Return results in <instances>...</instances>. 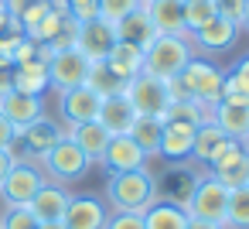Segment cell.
<instances>
[{"mask_svg":"<svg viewBox=\"0 0 249 229\" xmlns=\"http://www.w3.org/2000/svg\"><path fill=\"white\" fill-rule=\"evenodd\" d=\"M103 202L109 212H137L143 215L154 202H157V188H154V171L137 168V171H116L106 178V191Z\"/></svg>","mask_w":249,"mask_h":229,"instance_id":"6da1fadb","label":"cell"},{"mask_svg":"<svg viewBox=\"0 0 249 229\" xmlns=\"http://www.w3.org/2000/svg\"><path fill=\"white\" fill-rule=\"evenodd\" d=\"M191 58H195V45L188 35H157L154 45L143 52V72L171 82L184 72Z\"/></svg>","mask_w":249,"mask_h":229,"instance_id":"7a4b0ae2","label":"cell"},{"mask_svg":"<svg viewBox=\"0 0 249 229\" xmlns=\"http://www.w3.org/2000/svg\"><path fill=\"white\" fill-rule=\"evenodd\" d=\"M38 164H41V171H45V178H48V181L65 185V188H69L72 181H82V178H86V171L92 168V161L82 154V147H79L69 134H65V137H62V140H58V144H55V147L38 161Z\"/></svg>","mask_w":249,"mask_h":229,"instance_id":"3957f363","label":"cell"},{"mask_svg":"<svg viewBox=\"0 0 249 229\" xmlns=\"http://www.w3.org/2000/svg\"><path fill=\"white\" fill-rule=\"evenodd\" d=\"M184 212H188V219H201V222L225 226V215H229V188L205 171L195 181V188H191V195L184 202Z\"/></svg>","mask_w":249,"mask_h":229,"instance_id":"277c9868","label":"cell"},{"mask_svg":"<svg viewBox=\"0 0 249 229\" xmlns=\"http://www.w3.org/2000/svg\"><path fill=\"white\" fill-rule=\"evenodd\" d=\"M181 79V86L191 93V99L195 103H201L205 110H212L218 99H222V82H225V72L218 69V65H212L208 58H191L188 65H184V72L178 76Z\"/></svg>","mask_w":249,"mask_h":229,"instance_id":"5b68a950","label":"cell"},{"mask_svg":"<svg viewBox=\"0 0 249 229\" xmlns=\"http://www.w3.org/2000/svg\"><path fill=\"white\" fill-rule=\"evenodd\" d=\"M205 174V168L191 164V161H167L164 171H154V188H157V202H171V205H181L188 202L195 181Z\"/></svg>","mask_w":249,"mask_h":229,"instance_id":"8992f818","label":"cell"},{"mask_svg":"<svg viewBox=\"0 0 249 229\" xmlns=\"http://www.w3.org/2000/svg\"><path fill=\"white\" fill-rule=\"evenodd\" d=\"M123 96L130 99V106L137 110V116H154V120H164V110L171 106V93H167V82L157 79V76H147L140 72L137 79L126 82Z\"/></svg>","mask_w":249,"mask_h":229,"instance_id":"52a82bcc","label":"cell"},{"mask_svg":"<svg viewBox=\"0 0 249 229\" xmlns=\"http://www.w3.org/2000/svg\"><path fill=\"white\" fill-rule=\"evenodd\" d=\"M45 181H48V178H45L41 164L18 157L14 168H11V174L0 181V202H4V209H7V205H28V202L35 198V191H38Z\"/></svg>","mask_w":249,"mask_h":229,"instance_id":"ba28073f","label":"cell"},{"mask_svg":"<svg viewBox=\"0 0 249 229\" xmlns=\"http://www.w3.org/2000/svg\"><path fill=\"white\" fill-rule=\"evenodd\" d=\"M48 65V86L65 93V89H75V86H86V72H89V58L79 52V48H62V52H52L45 58Z\"/></svg>","mask_w":249,"mask_h":229,"instance_id":"9c48e42d","label":"cell"},{"mask_svg":"<svg viewBox=\"0 0 249 229\" xmlns=\"http://www.w3.org/2000/svg\"><path fill=\"white\" fill-rule=\"evenodd\" d=\"M208 174H212L215 181H222L229 191L249 185V151H246L239 140H229V147L208 164Z\"/></svg>","mask_w":249,"mask_h":229,"instance_id":"30bf717a","label":"cell"},{"mask_svg":"<svg viewBox=\"0 0 249 229\" xmlns=\"http://www.w3.org/2000/svg\"><path fill=\"white\" fill-rule=\"evenodd\" d=\"M113 45H116V24H109V21H103V18L82 21L79 31H75V48H79L89 62H103Z\"/></svg>","mask_w":249,"mask_h":229,"instance_id":"8fae6325","label":"cell"},{"mask_svg":"<svg viewBox=\"0 0 249 229\" xmlns=\"http://www.w3.org/2000/svg\"><path fill=\"white\" fill-rule=\"evenodd\" d=\"M191 38V45L198 48V52H208V55H215V52H229L235 41H239V24L232 21V18H222V14H215L208 24H201L195 35H188Z\"/></svg>","mask_w":249,"mask_h":229,"instance_id":"7c38bea8","label":"cell"},{"mask_svg":"<svg viewBox=\"0 0 249 229\" xmlns=\"http://www.w3.org/2000/svg\"><path fill=\"white\" fill-rule=\"evenodd\" d=\"M99 106H103V96L92 93L89 86H75V89H65L58 93V110L65 116L69 127H79V123H89L99 116Z\"/></svg>","mask_w":249,"mask_h":229,"instance_id":"4fadbf2b","label":"cell"},{"mask_svg":"<svg viewBox=\"0 0 249 229\" xmlns=\"http://www.w3.org/2000/svg\"><path fill=\"white\" fill-rule=\"evenodd\" d=\"M62 137H65V127H62V123H55V120H48V116H38L31 127H24V130L18 134L14 144H24V154H28L24 161H35V157L41 161Z\"/></svg>","mask_w":249,"mask_h":229,"instance_id":"5bb4252c","label":"cell"},{"mask_svg":"<svg viewBox=\"0 0 249 229\" xmlns=\"http://www.w3.org/2000/svg\"><path fill=\"white\" fill-rule=\"evenodd\" d=\"M99 164H103L109 174H116V171H137V168H147L150 161H147V154L133 144L130 134H116V137H109V144H106Z\"/></svg>","mask_w":249,"mask_h":229,"instance_id":"9a60e30c","label":"cell"},{"mask_svg":"<svg viewBox=\"0 0 249 229\" xmlns=\"http://www.w3.org/2000/svg\"><path fill=\"white\" fill-rule=\"evenodd\" d=\"M69 202H72V191H69L65 185L45 181V185L35 191V198L28 202V212H31L38 222H62Z\"/></svg>","mask_w":249,"mask_h":229,"instance_id":"2e32d148","label":"cell"},{"mask_svg":"<svg viewBox=\"0 0 249 229\" xmlns=\"http://www.w3.org/2000/svg\"><path fill=\"white\" fill-rule=\"evenodd\" d=\"M109 219V209L99 195H72L65 209V229H103Z\"/></svg>","mask_w":249,"mask_h":229,"instance_id":"e0dca14e","label":"cell"},{"mask_svg":"<svg viewBox=\"0 0 249 229\" xmlns=\"http://www.w3.org/2000/svg\"><path fill=\"white\" fill-rule=\"evenodd\" d=\"M0 113H4V116L14 123V130L21 134V130L31 127L38 116H45V99H41V96H31V93L11 89L7 96H0Z\"/></svg>","mask_w":249,"mask_h":229,"instance_id":"ac0fdd59","label":"cell"},{"mask_svg":"<svg viewBox=\"0 0 249 229\" xmlns=\"http://www.w3.org/2000/svg\"><path fill=\"white\" fill-rule=\"evenodd\" d=\"M195 130L191 123H178V120H164L160 130V147L157 157L164 161H191V147H195Z\"/></svg>","mask_w":249,"mask_h":229,"instance_id":"d6986e66","label":"cell"},{"mask_svg":"<svg viewBox=\"0 0 249 229\" xmlns=\"http://www.w3.org/2000/svg\"><path fill=\"white\" fill-rule=\"evenodd\" d=\"M208 120H212L229 140H242L246 130H249V103H229V99H218V103L208 110Z\"/></svg>","mask_w":249,"mask_h":229,"instance_id":"ffe728a7","label":"cell"},{"mask_svg":"<svg viewBox=\"0 0 249 229\" xmlns=\"http://www.w3.org/2000/svg\"><path fill=\"white\" fill-rule=\"evenodd\" d=\"M143 11L157 35H188L184 31V0H147Z\"/></svg>","mask_w":249,"mask_h":229,"instance_id":"44dd1931","label":"cell"},{"mask_svg":"<svg viewBox=\"0 0 249 229\" xmlns=\"http://www.w3.org/2000/svg\"><path fill=\"white\" fill-rule=\"evenodd\" d=\"M96 120L116 137V134H130V127L137 120V110L130 106V99L123 93H116V96H103V106H99V116Z\"/></svg>","mask_w":249,"mask_h":229,"instance_id":"7402d4cb","label":"cell"},{"mask_svg":"<svg viewBox=\"0 0 249 229\" xmlns=\"http://www.w3.org/2000/svg\"><path fill=\"white\" fill-rule=\"evenodd\" d=\"M103 62L109 65V72H113L116 79L130 82V79H137V76L143 72V48H137V45H130V41H116Z\"/></svg>","mask_w":249,"mask_h":229,"instance_id":"603a6c76","label":"cell"},{"mask_svg":"<svg viewBox=\"0 0 249 229\" xmlns=\"http://www.w3.org/2000/svg\"><path fill=\"white\" fill-rule=\"evenodd\" d=\"M229 147V137L212 123V120H205L198 130H195V147H191V161L198 164V168H208L222 151Z\"/></svg>","mask_w":249,"mask_h":229,"instance_id":"cb8c5ba5","label":"cell"},{"mask_svg":"<svg viewBox=\"0 0 249 229\" xmlns=\"http://www.w3.org/2000/svg\"><path fill=\"white\" fill-rule=\"evenodd\" d=\"M79 147H82V154L92 161V164H99V157H103V151H106V144H109V130L99 123V120H89V123H79V127H69L65 130Z\"/></svg>","mask_w":249,"mask_h":229,"instance_id":"d4e9b609","label":"cell"},{"mask_svg":"<svg viewBox=\"0 0 249 229\" xmlns=\"http://www.w3.org/2000/svg\"><path fill=\"white\" fill-rule=\"evenodd\" d=\"M154 38H157V31H154V24H150V18H147L143 7L133 11V14H126V18L116 24V41H130V45H137V48H143V52L154 45Z\"/></svg>","mask_w":249,"mask_h":229,"instance_id":"484cf974","label":"cell"},{"mask_svg":"<svg viewBox=\"0 0 249 229\" xmlns=\"http://www.w3.org/2000/svg\"><path fill=\"white\" fill-rule=\"evenodd\" d=\"M11 76H14V89L18 93H31V96H41L48 86V65L45 58H31V62H21V65H11Z\"/></svg>","mask_w":249,"mask_h":229,"instance_id":"4316f807","label":"cell"},{"mask_svg":"<svg viewBox=\"0 0 249 229\" xmlns=\"http://www.w3.org/2000/svg\"><path fill=\"white\" fill-rule=\"evenodd\" d=\"M143 226L147 229H188V212L171 202H154L143 212Z\"/></svg>","mask_w":249,"mask_h":229,"instance_id":"83f0119b","label":"cell"},{"mask_svg":"<svg viewBox=\"0 0 249 229\" xmlns=\"http://www.w3.org/2000/svg\"><path fill=\"white\" fill-rule=\"evenodd\" d=\"M160 130H164V123H160V120H154V116H137V120H133V127H130V137H133V144L147 154V161H150V157H157Z\"/></svg>","mask_w":249,"mask_h":229,"instance_id":"f1b7e54d","label":"cell"},{"mask_svg":"<svg viewBox=\"0 0 249 229\" xmlns=\"http://www.w3.org/2000/svg\"><path fill=\"white\" fill-rule=\"evenodd\" d=\"M86 86H89L92 93H99V96H116V93H123V89H126V82H123V79H116V76L109 72V65H106V62H89Z\"/></svg>","mask_w":249,"mask_h":229,"instance_id":"f546056e","label":"cell"},{"mask_svg":"<svg viewBox=\"0 0 249 229\" xmlns=\"http://www.w3.org/2000/svg\"><path fill=\"white\" fill-rule=\"evenodd\" d=\"M225 229H249V185L229 191V215Z\"/></svg>","mask_w":249,"mask_h":229,"instance_id":"4dcf8cb0","label":"cell"},{"mask_svg":"<svg viewBox=\"0 0 249 229\" xmlns=\"http://www.w3.org/2000/svg\"><path fill=\"white\" fill-rule=\"evenodd\" d=\"M164 120H178V123H191V127H201L205 120H208V110L201 106V103H171L167 110H164ZM160 120V123H164Z\"/></svg>","mask_w":249,"mask_h":229,"instance_id":"1f68e13d","label":"cell"},{"mask_svg":"<svg viewBox=\"0 0 249 229\" xmlns=\"http://www.w3.org/2000/svg\"><path fill=\"white\" fill-rule=\"evenodd\" d=\"M212 18H215V4H212V0H184V31L188 35H195Z\"/></svg>","mask_w":249,"mask_h":229,"instance_id":"d6a6232c","label":"cell"},{"mask_svg":"<svg viewBox=\"0 0 249 229\" xmlns=\"http://www.w3.org/2000/svg\"><path fill=\"white\" fill-rule=\"evenodd\" d=\"M96 7H99V18H103V21L120 24L126 14H133V11L143 7V0H96Z\"/></svg>","mask_w":249,"mask_h":229,"instance_id":"836d02e7","label":"cell"},{"mask_svg":"<svg viewBox=\"0 0 249 229\" xmlns=\"http://www.w3.org/2000/svg\"><path fill=\"white\" fill-rule=\"evenodd\" d=\"M41 222L28 212V205H7L0 215V229H38Z\"/></svg>","mask_w":249,"mask_h":229,"instance_id":"e575fe53","label":"cell"},{"mask_svg":"<svg viewBox=\"0 0 249 229\" xmlns=\"http://www.w3.org/2000/svg\"><path fill=\"white\" fill-rule=\"evenodd\" d=\"M65 7H69V18H72L75 24L99 18V7H96V0H65Z\"/></svg>","mask_w":249,"mask_h":229,"instance_id":"d590c367","label":"cell"},{"mask_svg":"<svg viewBox=\"0 0 249 229\" xmlns=\"http://www.w3.org/2000/svg\"><path fill=\"white\" fill-rule=\"evenodd\" d=\"M103 229H147V226H143V215L137 212H109Z\"/></svg>","mask_w":249,"mask_h":229,"instance_id":"8d00e7d4","label":"cell"},{"mask_svg":"<svg viewBox=\"0 0 249 229\" xmlns=\"http://www.w3.org/2000/svg\"><path fill=\"white\" fill-rule=\"evenodd\" d=\"M215 4V14H222V18H232L235 24H239V18H242V7H246V0H212Z\"/></svg>","mask_w":249,"mask_h":229,"instance_id":"74e56055","label":"cell"},{"mask_svg":"<svg viewBox=\"0 0 249 229\" xmlns=\"http://www.w3.org/2000/svg\"><path fill=\"white\" fill-rule=\"evenodd\" d=\"M38 4H45V0H4V7H7V14L18 21L21 14H28L31 7H38Z\"/></svg>","mask_w":249,"mask_h":229,"instance_id":"f35d334b","label":"cell"},{"mask_svg":"<svg viewBox=\"0 0 249 229\" xmlns=\"http://www.w3.org/2000/svg\"><path fill=\"white\" fill-rule=\"evenodd\" d=\"M14 140H18V130H14V123L0 113V147H7V151H14Z\"/></svg>","mask_w":249,"mask_h":229,"instance_id":"ab89813d","label":"cell"},{"mask_svg":"<svg viewBox=\"0 0 249 229\" xmlns=\"http://www.w3.org/2000/svg\"><path fill=\"white\" fill-rule=\"evenodd\" d=\"M14 161H18V154H14V151H7V147H0V181H4V178L11 174Z\"/></svg>","mask_w":249,"mask_h":229,"instance_id":"60d3db41","label":"cell"},{"mask_svg":"<svg viewBox=\"0 0 249 229\" xmlns=\"http://www.w3.org/2000/svg\"><path fill=\"white\" fill-rule=\"evenodd\" d=\"M14 89V76H11V65H0V96H7Z\"/></svg>","mask_w":249,"mask_h":229,"instance_id":"b9f144b4","label":"cell"},{"mask_svg":"<svg viewBox=\"0 0 249 229\" xmlns=\"http://www.w3.org/2000/svg\"><path fill=\"white\" fill-rule=\"evenodd\" d=\"M232 72H235V76H239V79H242V82H249V55H246V58H239V62H235V69H232Z\"/></svg>","mask_w":249,"mask_h":229,"instance_id":"7bdbcfd3","label":"cell"},{"mask_svg":"<svg viewBox=\"0 0 249 229\" xmlns=\"http://www.w3.org/2000/svg\"><path fill=\"white\" fill-rule=\"evenodd\" d=\"M188 229H225V226H215V222H201V219H188Z\"/></svg>","mask_w":249,"mask_h":229,"instance_id":"ee69618b","label":"cell"},{"mask_svg":"<svg viewBox=\"0 0 249 229\" xmlns=\"http://www.w3.org/2000/svg\"><path fill=\"white\" fill-rule=\"evenodd\" d=\"M239 31H249V0H246V7H242V18H239Z\"/></svg>","mask_w":249,"mask_h":229,"instance_id":"f6af8a7d","label":"cell"},{"mask_svg":"<svg viewBox=\"0 0 249 229\" xmlns=\"http://www.w3.org/2000/svg\"><path fill=\"white\" fill-rule=\"evenodd\" d=\"M38 229H65V222H41Z\"/></svg>","mask_w":249,"mask_h":229,"instance_id":"bcb514c9","label":"cell"},{"mask_svg":"<svg viewBox=\"0 0 249 229\" xmlns=\"http://www.w3.org/2000/svg\"><path fill=\"white\" fill-rule=\"evenodd\" d=\"M239 144H242V147H246V151H249V130H246V137H242V140H239Z\"/></svg>","mask_w":249,"mask_h":229,"instance_id":"7dc6e473","label":"cell"},{"mask_svg":"<svg viewBox=\"0 0 249 229\" xmlns=\"http://www.w3.org/2000/svg\"><path fill=\"white\" fill-rule=\"evenodd\" d=\"M0 11H4V0H0Z\"/></svg>","mask_w":249,"mask_h":229,"instance_id":"c3c4849f","label":"cell"},{"mask_svg":"<svg viewBox=\"0 0 249 229\" xmlns=\"http://www.w3.org/2000/svg\"><path fill=\"white\" fill-rule=\"evenodd\" d=\"M143 4H147V0H143Z\"/></svg>","mask_w":249,"mask_h":229,"instance_id":"681fc988","label":"cell"}]
</instances>
